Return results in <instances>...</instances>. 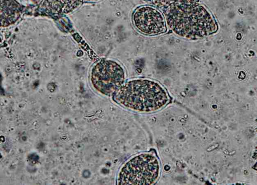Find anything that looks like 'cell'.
Returning <instances> with one entry per match:
<instances>
[{
    "label": "cell",
    "instance_id": "1",
    "mask_svg": "<svg viewBox=\"0 0 257 185\" xmlns=\"http://www.w3.org/2000/svg\"><path fill=\"white\" fill-rule=\"evenodd\" d=\"M166 20L169 28L187 39H200L216 32L217 25L203 6L191 0L175 2L167 8Z\"/></svg>",
    "mask_w": 257,
    "mask_h": 185
},
{
    "label": "cell",
    "instance_id": "2",
    "mask_svg": "<svg viewBox=\"0 0 257 185\" xmlns=\"http://www.w3.org/2000/svg\"><path fill=\"white\" fill-rule=\"evenodd\" d=\"M114 100L123 107L140 112H154L164 107L169 97L159 83L137 79L123 84L113 95Z\"/></svg>",
    "mask_w": 257,
    "mask_h": 185
},
{
    "label": "cell",
    "instance_id": "3",
    "mask_svg": "<svg viewBox=\"0 0 257 185\" xmlns=\"http://www.w3.org/2000/svg\"><path fill=\"white\" fill-rule=\"evenodd\" d=\"M160 165L157 156L143 153L128 160L120 169L118 184H152L159 178Z\"/></svg>",
    "mask_w": 257,
    "mask_h": 185
},
{
    "label": "cell",
    "instance_id": "4",
    "mask_svg": "<svg viewBox=\"0 0 257 185\" xmlns=\"http://www.w3.org/2000/svg\"><path fill=\"white\" fill-rule=\"evenodd\" d=\"M125 72L117 62L110 60H103L96 63L90 73L92 87L100 94L110 96L123 84Z\"/></svg>",
    "mask_w": 257,
    "mask_h": 185
},
{
    "label": "cell",
    "instance_id": "5",
    "mask_svg": "<svg viewBox=\"0 0 257 185\" xmlns=\"http://www.w3.org/2000/svg\"><path fill=\"white\" fill-rule=\"evenodd\" d=\"M133 22L135 28L147 35H156L166 31V22L162 14L154 7L144 6L134 12Z\"/></svg>",
    "mask_w": 257,
    "mask_h": 185
},
{
    "label": "cell",
    "instance_id": "6",
    "mask_svg": "<svg viewBox=\"0 0 257 185\" xmlns=\"http://www.w3.org/2000/svg\"><path fill=\"white\" fill-rule=\"evenodd\" d=\"M84 0H44L42 9L45 13L58 16L70 13L81 5Z\"/></svg>",
    "mask_w": 257,
    "mask_h": 185
},
{
    "label": "cell",
    "instance_id": "7",
    "mask_svg": "<svg viewBox=\"0 0 257 185\" xmlns=\"http://www.w3.org/2000/svg\"><path fill=\"white\" fill-rule=\"evenodd\" d=\"M22 8L16 0H0V27L15 23L21 16Z\"/></svg>",
    "mask_w": 257,
    "mask_h": 185
},
{
    "label": "cell",
    "instance_id": "8",
    "mask_svg": "<svg viewBox=\"0 0 257 185\" xmlns=\"http://www.w3.org/2000/svg\"><path fill=\"white\" fill-rule=\"evenodd\" d=\"M156 7L167 8L173 4L175 0H150Z\"/></svg>",
    "mask_w": 257,
    "mask_h": 185
},
{
    "label": "cell",
    "instance_id": "9",
    "mask_svg": "<svg viewBox=\"0 0 257 185\" xmlns=\"http://www.w3.org/2000/svg\"><path fill=\"white\" fill-rule=\"evenodd\" d=\"M84 1H86V2H96V1H98L99 0H84Z\"/></svg>",
    "mask_w": 257,
    "mask_h": 185
}]
</instances>
